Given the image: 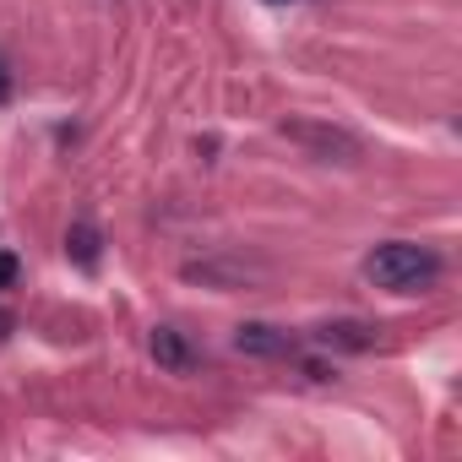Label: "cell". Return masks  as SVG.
I'll use <instances>...</instances> for the list:
<instances>
[{"label": "cell", "mask_w": 462, "mask_h": 462, "mask_svg": "<svg viewBox=\"0 0 462 462\" xmlns=\"http://www.w3.org/2000/svg\"><path fill=\"white\" fill-rule=\"evenodd\" d=\"M235 348L251 354V359H294L300 354V337H289L283 327H267V321H245L235 332Z\"/></svg>", "instance_id": "3957f363"}, {"label": "cell", "mask_w": 462, "mask_h": 462, "mask_svg": "<svg viewBox=\"0 0 462 462\" xmlns=\"http://www.w3.org/2000/svg\"><path fill=\"white\" fill-rule=\"evenodd\" d=\"M185 278H201V283H223V289H240L251 278V267H228V262H190Z\"/></svg>", "instance_id": "52a82bcc"}, {"label": "cell", "mask_w": 462, "mask_h": 462, "mask_svg": "<svg viewBox=\"0 0 462 462\" xmlns=\"http://www.w3.org/2000/svg\"><path fill=\"white\" fill-rule=\"evenodd\" d=\"M283 136L294 147H305L310 158H321V163H359V136L343 131V125H327V120H283Z\"/></svg>", "instance_id": "7a4b0ae2"}, {"label": "cell", "mask_w": 462, "mask_h": 462, "mask_svg": "<svg viewBox=\"0 0 462 462\" xmlns=\"http://www.w3.org/2000/svg\"><path fill=\"white\" fill-rule=\"evenodd\" d=\"M440 273H446V262L413 240H386L365 256V278L386 294H430L440 283Z\"/></svg>", "instance_id": "6da1fadb"}, {"label": "cell", "mask_w": 462, "mask_h": 462, "mask_svg": "<svg viewBox=\"0 0 462 462\" xmlns=\"http://www.w3.org/2000/svg\"><path fill=\"white\" fill-rule=\"evenodd\" d=\"M12 98V71H6V60H0V104Z\"/></svg>", "instance_id": "9c48e42d"}, {"label": "cell", "mask_w": 462, "mask_h": 462, "mask_svg": "<svg viewBox=\"0 0 462 462\" xmlns=\"http://www.w3.org/2000/svg\"><path fill=\"white\" fill-rule=\"evenodd\" d=\"M147 348H152V359L169 370V375H190L196 365H201V354L185 343V332H174V327H158L152 337H147Z\"/></svg>", "instance_id": "277c9868"}, {"label": "cell", "mask_w": 462, "mask_h": 462, "mask_svg": "<svg viewBox=\"0 0 462 462\" xmlns=\"http://www.w3.org/2000/svg\"><path fill=\"white\" fill-rule=\"evenodd\" d=\"M321 348H343V354H365L370 343H375V332L365 327V321H327V327H316L310 332Z\"/></svg>", "instance_id": "5b68a950"}, {"label": "cell", "mask_w": 462, "mask_h": 462, "mask_svg": "<svg viewBox=\"0 0 462 462\" xmlns=\"http://www.w3.org/2000/svg\"><path fill=\"white\" fill-rule=\"evenodd\" d=\"M98 245H104V235H98L88 217H77V223L66 228V256H71L82 273H93V267H98Z\"/></svg>", "instance_id": "8992f818"}, {"label": "cell", "mask_w": 462, "mask_h": 462, "mask_svg": "<svg viewBox=\"0 0 462 462\" xmlns=\"http://www.w3.org/2000/svg\"><path fill=\"white\" fill-rule=\"evenodd\" d=\"M267 6H289V0H267Z\"/></svg>", "instance_id": "8fae6325"}, {"label": "cell", "mask_w": 462, "mask_h": 462, "mask_svg": "<svg viewBox=\"0 0 462 462\" xmlns=\"http://www.w3.org/2000/svg\"><path fill=\"white\" fill-rule=\"evenodd\" d=\"M12 283H17V256L0 251V289H12Z\"/></svg>", "instance_id": "ba28073f"}, {"label": "cell", "mask_w": 462, "mask_h": 462, "mask_svg": "<svg viewBox=\"0 0 462 462\" xmlns=\"http://www.w3.org/2000/svg\"><path fill=\"white\" fill-rule=\"evenodd\" d=\"M12 327H17V316H12V310H0V337H6Z\"/></svg>", "instance_id": "30bf717a"}]
</instances>
